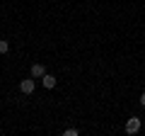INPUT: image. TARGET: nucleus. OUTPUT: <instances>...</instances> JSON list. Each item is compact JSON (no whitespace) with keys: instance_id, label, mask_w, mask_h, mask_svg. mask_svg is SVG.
I'll list each match as a JSON object with an SVG mask.
<instances>
[{"instance_id":"obj_1","label":"nucleus","mask_w":145,"mask_h":136,"mask_svg":"<svg viewBox=\"0 0 145 136\" xmlns=\"http://www.w3.org/2000/svg\"><path fill=\"white\" fill-rule=\"evenodd\" d=\"M138 131H140V119L138 117H131L126 121V134H138Z\"/></svg>"},{"instance_id":"obj_2","label":"nucleus","mask_w":145,"mask_h":136,"mask_svg":"<svg viewBox=\"0 0 145 136\" xmlns=\"http://www.w3.org/2000/svg\"><path fill=\"white\" fill-rule=\"evenodd\" d=\"M20 90H22L24 95H31V92H34V80H31V78L22 80V83H20Z\"/></svg>"},{"instance_id":"obj_3","label":"nucleus","mask_w":145,"mask_h":136,"mask_svg":"<svg viewBox=\"0 0 145 136\" xmlns=\"http://www.w3.org/2000/svg\"><path fill=\"white\" fill-rule=\"evenodd\" d=\"M44 75H46V68L41 63H34L31 66V78H44Z\"/></svg>"},{"instance_id":"obj_4","label":"nucleus","mask_w":145,"mask_h":136,"mask_svg":"<svg viewBox=\"0 0 145 136\" xmlns=\"http://www.w3.org/2000/svg\"><path fill=\"white\" fill-rule=\"evenodd\" d=\"M44 88H56V78H53V75H44Z\"/></svg>"},{"instance_id":"obj_5","label":"nucleus","mask_w":145,"mask_h":136,"mask_svg":"<svg viewBox=\"0 0 145 136\" xmlns=\"http://www.w3.org/2000/svg\"><path fill=\"white\" fill-rule=\"evenodd\" d=\"M7 51H10V42L3 39V42H0V53H7Z\"/></svg>"},{"instance_id":"obj_6","label":"nucleus","mask_w":145,"mask_h":136,"mask_svg":"<svg viewBox=\"0 0 145 136\" xmlns=\"http://www.w3.org/2000/svg\"><path fill=\"white\" fill-rule=\"evenodd\" d=\"M78 134H80L78 129H65V131H63V136H78Z\"/></svg>"},{"instance_id":"obj_7","label":"nucleus","mask_w":145,"mask_h":136,"mask_svg":"<svg viewBox=\"0 0 145 136\" xmlns=\"http://www.w3.org/2000/svg\"><path fill=\"white\" fill-rule=\"evenodd\" d=\"M140 105H143V107H145V92H143V95H140Z\"/></svg>"}]
</instances>
